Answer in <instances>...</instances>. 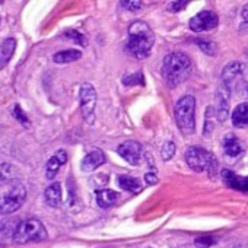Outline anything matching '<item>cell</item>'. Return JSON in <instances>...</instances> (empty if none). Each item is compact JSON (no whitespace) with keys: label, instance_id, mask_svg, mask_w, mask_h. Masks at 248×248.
I'll list each match as a JSON object with an SVG mask.
<instances>
[{"label":"cell","instance_id":"cell-1","mask_svg":"<svg viewBox=\"0 0 248 248\" xmlns=\"http://www.w3.org/2000/svg\"><path fill=\"white\" fill-rule=\"evenodd\" d=\"M154 43V31L146 22L136 21L129 27V38L126 43V48L135 59H146L151 54Z\"/></svg>","mask_w":248,"mask_h":248},{"label":"cell","instance_id":"cell-2","mask_svg":"<svg viewBox=\"0 0 248 248\" xmlns=\"http://www.w3.org/2000/svg\"><path fill=\"white\" fill-rule=\"evenodd\" d=\"M161 73L170 88L186 82L191 75V60L183 53H171L162 62Z\"/></svg>","mask_w":248,"mask_h":248},{"label":"cell","instance_id":"cell-3","mask_svg":"<svg viewBox=\"0 0 248 248\" xmlns=\"http://www.w3.org/2000/svg\"><path fill=\"white\" fill-rule=\"evenodd\" d=\"M186 162L196 172H207L209 175H215L217 171V161L215 155L204 148L191 146L186 151Z\"/></svg>","mask_w":248,"mask_h":248},{"label":"cell","instance_id":"cell-4","mask_svg":"<svg viewBox=\"0 0 248 248\" xmlns=\"http://www.w3.org/2000/svg\"><path fill=\"white\" fill-rule=\"evenodd\" d=\"M194 109H196V99L191 95L181 96L174 108V115L178 124V129L183 135L188 136L194 132Z\"/></svg>","mask_w":248,"mask_h":248},{"label":"cell","instance_id":"cell-5","mask_svg":"<svg viewBox=\"0 0 248 248\" xmlns=\"http://www.w3.org/2000/svg\"><path fill=\"white\" fill-rule=\"evenodd\" d=\"M47 231L46 226L43 225L41 220L38 219H25L22 222H19L14 241L16 244H27V242H38V241H44L47 239Z\"/></svg>","mask_w":248,"mask_h":248},{"label":"cell","instance_id":"cell-6","mask_svg":"<svg viewBox=\"0 0 248 248\" xmlns=\"http://www.w3.org/2000/svg\"><path fill=\"white\" fill-rule=\"evenodd\" d=\"M27 200V190L22 184H15L8 193L0 196V215H11L22 207Z\"/></svg>","mask_w":248,"mask_h":248},{"label":"cell","instance_id":"cell-7","mask_svg":"<svg viewBox=\"0 0 248 248\" xmlns=\"http://www.w3.org/2000/svg\"><path fill=\"white\" fill-rule=\"evenodd\" d=\"M79 99H80V109L85 121L88 124H92L95 121V107H96V92L93 86L88 82L82 83L79 91Z\"/></svg>","mask_w":248,"mask_h":248},{"label":"cell","instance_id":"cell-8","mask_svg":"<svg viewBox=\"0 0 248 248\" xmlns=\"http://www.w3.org/2000/svg\"><path fill=\"white\" fill-rule=\"evenodd\" d=\"M219 18L215 12L212 11H203L193 16L190 19V30L194 32H203V31H212L217 27Z\"/></svg>","mask_w":248,"mask_h":248},{"label":"cell","instance_id":"cell-9","mask_svg":"<svg viewBox=\"0 0 248 248\" xmlns=\"http://www.w3.org/2000/svg\"><path fill=\"white\" fill-rule=\"evenodd\" d=\"M118 155L132 165H138L142 158V145L136 140H127L117 148Z\"/></svg>","mask_w":248,"mask_h":248},{"label":"cell","instance_id":"cell-10","mask_svg":"<svg viewBox=\"0 0 248 248\" xmlns=\"http://www.w3.org/2000/svg\"><path fill=\"white\" fill-rule=\"evenodd\" d=\"M244 73H245V64L244 63L231 62L229 64H226V67L222 72V83L226 85L231 91L233 88V85L242 79Z\"/></svg>","mask_w":248,"mask_h":248},{"label":"cell","instance_id":"cell-11","mask_svg":"<svg viewBox=\"0 0 248 248\" xmlns=\"http://www.w3.org/2000/svg\"><path fill=\"white\" fill-rule=\"evenodd\" d=\"M229 95H231L229 88L220 83L216 93V115L219 121H225L229 115Z\"/></svg>","mask_w":248,"mask_h":248},{"label":"cell","instance_id":"cell-12","mask_svg":"<svg viewBox=\"0 0 248 248\" xmlns=\"http://www.w3.org/2000/svg\"><path fill=\"white\" fill-rule=\"evenodd\" d=\"M222 178H223V183L229 188H233V190H238V191H244V193L248 191V177H241V175L233 174L229 170H223L222 171Z\"/></svg>","mask_w":248,"mask_h":248},{"label":"cell","instance_id":"cell-13","mask_svg":"<svg viewBox=\"0 0 248 248\" xmlns=\"http://www.w3.org/2000/svg\"><path fill=\"white\" fill-rule=\"evenodd\" d=\"M66 161H67V154H66L64 151H57V152L48 159V162H47V167H46V177H47L48 180H53V178L57 175L60 167L66 164Z\"/></svg>","mask_w":248,"mask_h":248},{"label":"cell","instance_id":"cell-14","mask_svg":"<svg viewBox=\"0 0 248 248\" xmlns=\"http://www.w3.org/2000/svg\"><path fill=\"white\" fill-rule=\"evenodd\" d=\"M104 162H105V155H104V152H102L101 149H95V151L89 152V154L83 158L80 168H82V171H85V172H91V171L96 170L98 167H101Z\"/></svg>","mask_w":248,"mask_h":248},{"label":"cell","instance_id":"cell-15","mask_svg":"<svg viewBox=\"0 0 248 248\" xmlns=\"http://www.w3.org/2000/svg\"><path fill=\"white\" fill-rule=\"evenodd\" d=\"M222 145H223V152L228 158H236L244 152V146H242L241 140L231 133H228L223 138Z\"/></svg>","mask_w":248,"mask_h":248},{"label":"cell","instance_id":"cell-16","mask_svg":"<svg viewBox=\"0 0 248 248\" xmlns=\"http://www.w3.org/2000/svg\"><path fill=\"white\" fill-rule=\"evenodd\" d=\"M18 225H19V220H16V219L0 222V247L9 242L11 239H14Z\"/></svg>","mask_w":248,"mask_h":248},{"label":"cell","instance_id":"cell-17","mask_svg":"<svg viewBox=\"0 0 248 248\" xmlns=\"http://www.w3.org/2000/svg\"><path fill=\"white\" fill-rule=\"evenodd\" d=\"M16 48V40L15 38H8L0 46V70H2L12 59L14 53Z\"/></svg>","mask_w":248,"mask_h":248},{"label":"cell","instance_id":"cell-18","mask_svg":"<svg viewBox=\"0 0 248 248\" xmlns=\"http://www.w3.org/2000/svg\"><path fill=\"white\" fill-rule=\"evenodd\" d=\"M44 200L48 206L59 207L62 203V184L53 183L51 186H48L46 193H44Z\"/></svg>","mask_w":248,"mask_h":248},{"label":"cell","instance_id":"cell-19","mask_svg":"<svg viewBox=\"0 0 248 248\" xmlns=\"http://www.w3.org/2000/svg\"><path fill=\"white\" fill-rule=\"evenodd\" d=\"M19 177V171L12 164H2L0 165V186L14 184Z\"/></svg>","mask_w":248,"mask_h":248},{"label":"cell","instance_id":"cell-20","mask_svg":"<svg viewBox=\"0 0 248 248\" xmlns=\"http://www.w3.org/2000/svg\"><path fill=\"white\" fill-rule=\"evenodd\" d=\"M232 123H233V126L238 129L248 127V102H242L233 109Z\"/></svg>","mask_w":248,"mask_h":248},{"label":"cell","instance_id":"cell-21","mask_svg":"<svg viewBox=\"0 0 248 248\" xmlns=\"http://www.w3.org/2000/svg\"><path fill=\"white\" fill-rule=\"evenodd\" d=\"M117 200H118V194L114 190L102 188V190H98L96 191V203L102 209H107V207L114 206L117 203Z\"/></svg>","mask_w":248,"mask_h":248},{"label":"cell","instance_id":"cell-22","mask_svg":"<svg viewBox=\"0 0 248 248\" xmlns=\"http://www.w3.org/2000/svg\"><path fill=\"white\" fill-rule=\"evenodd\" d=\"M117 184L124 190V191H129V193H138L142 187V184L139 183V180L130 177V175H118L117 177Z\"/></svg>","mask_w":248,"mask_h":248},{"label":"cell","instance_id":"cell-23","mask_svg":"<svg viewBox=\"0 0 248 248\" xmlns=\"http://www.w3.org/2000/svg\"><path fill=\"white\" fill-rule=\"evenodd\" d=\"M82 57V53L79 50H63V51H59L54 54L53 60L56 63H72V62H76Z\"/></svg>","mask_w":248,"mask_h":248},{"label":"cell","instance_id":"cell-24","mask_svg":"<svg viewBox=\"0 0 248 248\" xmlns=\"http://www.w3.org/2000/svg\"><path fill=\"white\" fill-rule=\"evenodd\" d=\"M123 83L126 85V86H135V85L143 86L145 85V76H143L142 72H136V73L124 76L123 78Z\"/></svg>","mask_w":248,"mask_h":248},{"label":"cell","instance_id":"cell-25","mask_svg":"<svg viewBox=\"0 0 248 248\" xmlns=\"http://www.w3.org/2000/svg\"><path fill=\"white\" fill-rule=\"evenodd\" d=\"M194 41H196V44H197L207 56H216L217 47H216L215 43H212V41H209V40H204V38H196Z\"/></svg>","mask_w":248,"mask_h":248},{"label":"cell","instance_id":"cell-26","mask_svg":"<svg viewBox=\"0 0 248 248\" xmlns=\"http://www.w3.org/2000/svg\"><path fill=\"white\" fill-rule=\"evenodd\" d=\"M175 154V145L172 142H165L162 149H161V156L164 161H170Z\"/></svg>","mask_w":248,"mask_h":248},{"label":"cell","instance_id":"cell-27","mask_svg":"<svg viewBox=\"0 0 248 248\" xmlns=\"http://www.w3.org/2000/svg\"><path fill=\"white\" fill-rule=\"evenodd\" d=\"M14 115H15V118L16 120H19L25 127H28L30 126V121H28V118H27V115L24 114V111H22V108L16 104L15 107H14Z\"/></svg>","mask_w":248,"mask_h":248},{"label":"cell","instance_id":"cell-28","mask_svg":"<svg viewBox=\"0 0 248 248\" xmlns=\"http://www.w3.org/2000/svg\"><path fill=\"white\" fill-rule=\"evenodd\" d=\"M210 115H213V108L207 107V109H206V124H204V136L206 138L213 132V124L210 123Z\"/></svg>","mask_w":248,"mask_h":248},{"label":"cell","instance_id":"cell-29","mask_svg":"<svg viewBox=\"0 0 248 248\" xmlns=\"http://www.w3.org/2000/svg\"><path fill=\"white\" fill-rule=\"evenodd\" d=\"M64 37L73 40L75 43H78V44H80V46H86V38H85L82 34H79L78 31H67V32L64 34Z\"/></svg>","mask_w":248,"mask_h":248},{"label":"cell","instance_id":"cell-30","mask_svg":"<svg viewBox=\"0 0 248 248\" xmlns=\"http://www.w3.org/2000/svg\"><path fill=\"white\" fill-rule=\"evenodd\" d=\"M239 30L242 32L248 31V3L242 8L241 11V24H239Z\"/></svg>","mask_w":248,"mask_h":248},{"label":"cell","instance_id":"cell-31","mask_svg":"<svg viewBox=\"0 0 248 248\" xmlns=\"http://www.w3.org/2000/svg\"><path fill=\"white\" fill-rule=\"evenodd\" d=\"M120 6H123L127 11H140L143 8L142 2H120Z\"/></svg>","mask_w":248,"mask_h":248},{"label":"cell","instance_id":"cell-32","mask_svg":"<svg viewBox=\"0 0 248 248\" xmlns=\"http://www.w3.org/2000/svg\"><path fill=\"white\" fill-rule=\"evenodd\" d=\"M188 5V2H170L168 5H167V9L170 11V12H178V11H183L186 6Z\"/></svg>","mask_w":248,"mask_h":248},{"label":"cell","instance_id":"cell-33","mask_svg":"<svg viewBox=\"0 0 248 248\" xmlns=\"http://www.w3.org/2000/svg\"><path fill=\"white\" fill-rule=\"evenodd\" d=\"M213 242H215V239H213L212 236H209V235L197 238V245L202 247V248H207V247H210Z\"/></svg>","mask_w":248,"mask_h":248},{"label":"cell","instance_id":"cell-34","mask_svg":"<svg viewBox=\"0 0 248 248\" xmlns=\"http://www.w3.org/2000/svg\"><path fill=\"white\" fill-rule=\"evenodd\" d=\"M145 181H146L148 184H156V183H158V177H156L154 172H148V174L145 175Z\"/></svg>","mask_w":248,"mask_h":248}]
</instances>
